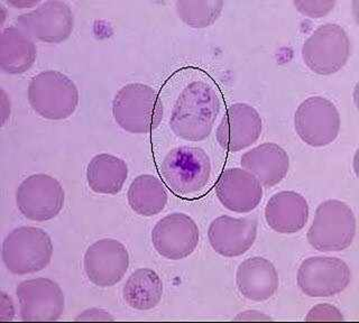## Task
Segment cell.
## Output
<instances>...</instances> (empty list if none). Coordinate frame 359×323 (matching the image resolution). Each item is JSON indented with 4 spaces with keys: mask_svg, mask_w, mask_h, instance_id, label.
Masks as SVG:
<instances>
[{
    "mask_svg": "<svg viewBox=\"0 0 359 323\" xmlns=\"http://www.w3.org/2000/svg\"><path fill=\"white\" fill-rule=\"evenodd\" d=\"M220 111V100L215 88L194 81L184 88L174 104L170 127L187 142H201L210 135Z\"/></svg>",
    "mask_w": 359,
    "mask_h": 323,
    "instance_id": "obj_1",
    "label": "cell"
},
{
    "mask_svg": "<svg viewBox=\"0 0 359 323\" xmlns=\"http://www.w3.org/2000/svg\"><path fill=\"white\" fill-rule=\"evenodd\" d=\"M112 114L118 126L132 134H149L162 123L163 108L154 88L130 83L116 93Z\"/></svg>",
    "mask_w": 359,
    "mask_h": 323,
    "instance_id": "obj_2",
    "label": "cell"
},
{
    "mask_svg": "<svg viewBox=\"0 0 359 323\" xmlns=\"http://www.w3.org/2000/svg\"><path fill=\"white\" fill-rule=\"evenodd\" d=\"M160 171L172 193L191 197L203 191L209 183L210 158L200 147H177L166 154Z\"/></svg>",
    "mask_w": 359,
    "mask_h": 323,
    "instance_id": "obj_3",
    "label": "cell"
},
{
    "mask_svg": "<svg viewBox=\"0 0 359 323\" xmlns=\"http://www.w3.org/2000/svg\"><path fill=\"white\" fill-rule=\"evenodd\" d=\"M28 102L43 118L63 121L71 117L78 107V88L62 72L44 71L29 82Z\"/></svg>",
    "mask_w": 359,
    "mask_h": 323,
    "instance_id": "obj_4",
    "label": "cell"
},
{
    "mask_svg": "<svg viewBox=\"0 0 359 323\" xmlns=\"http://www.w3.org/2000/svg\"><path fill=\"white\" fill-rule=\"evenodd\" d=\"M52 255V240L41 228H16L3 242L4 264L16 275L41 272L50 264Z\"/></svg>",
    "mask_w": 359,
    "mask_h": 323,
    "instance_id": "obj_5",
    "label": "cell"
},
{
    "mask_svg": "<svg viewBox=\"0 0 359 323\" xmlns=\"http://www.w3.org/2000/svg\"><path fill=\"white\" fill-rule=\"evenodd\" d=\"M356 217L347 203L327 200L318 207L309 229L308 242L319 252H341L353 244Z\"/></svg>",
    "mask_w": 359,
    "mask_h": 323,
    "instance_id": "obj_6",
    "label": "cell"
},
{
    "mask_svg": "<svg viewBox=\"0 0 359 323\" xmlns=\"http://www.w3.org/2000/svg\"><path fill=\"white\" fill-rule=\"evenodd\" d=\"M351 57V41L337 24L318 27L303 44L302 59L312 72L330 76L339 72Z\"/></svg>",
    "mask_w": 359,
    "mask_h": 323,
    "instance_id": "obj_7",
    "label": "cell"
},
{
    "mask_svg": "<svg viewBox=\"0 0 359 323\" xmlns=\"http://www.w3.org/2000/svg\"><path fill=\"white\" fill-rule=\"evenodd\" d=\"M294 125L297 135L309 146H328L339 134V111L328 99L310 97L295 111Z\"/></svg>",
    "mask_w": 359,
    "mask_h": 323,
    "instance_id": "obj_8",
    "label": "cell"
},
{
    "mask_svg": "<svg viewBox=\"0 0 359 323\" xmlns=\"http://www.w3.org/2000/svg\"><path fill=\"white\" fill-rule=\"evenodd\" d=\"M351 281V268L337 257H310L302 261L297 270V285L310 298L339 294L347 289Z\"/></svg>",
    "mask_w": 359,
    "mask_h": 323,
    "instance_id": "obj_9",
    "label": "cell"
},
{
    "mask_svg": "<svg viewBox=\"0 0 359 323\" xmlns=\"http://www.w3.org/2000/svg\"><path fill=\"white\" fill-rule=\"evenodd\" d=\"M65 190L55 177L34 174L20 183L16 191V205L22 216L33 221H48L61 212Z\"/></svg>",
    "mask_w": 359,
    "mask_h": 323,
    "instance_id": "obj_10",
    "label": "cell"
},
{
    "mask_svg": "<svg viewBox=\"0 0 359 323\" xmlns=\"http://www.w3.org/2000/svg\"><path fill=\"white\" fill-rule=\"evenodd\" d=\"M15 26L39 42L62 43L71 36L74 26L72 11L63 1H45L39 7L20 15Z\"/></svg>",
    "mask_w": 359,
    "mask_h": 323,
    "instance_id": "obj_11",
    "label": "cell"
},
{
    "mask_svg": "<svg viewBox=\"0 0 359 323\" xmlns=\"http://www.w3.org/2000/svg\"><path fill=\"white\" fill-rule=\"evenodd\" d=\"M20 317L24 321H56L65 311V294L50 278H32L16 289Z\"/></svg>",
    "mask_w": 359,
    "mask_h": 323,
    "instance_id": "obj_12",
    "label": "cell"
},
{
    "mask_svg": "<svg viewBox=\"0 0 359 323\" xmlns=\"http://www.w3.org/2000/svg\"><path fill=\"white\" fill-rule=\"evenodd\" d=\"M157 253L171 261L188 257L199 244V228L188 214L175 212L157 221L151 231Z\"/></svg>",
    "mask_w": 359,
    "mask_h": 323,
    "instance_id": "obj_13",
    "label": "cell"
},
{
    "mask_svg": "<svg viewBox=\"0 0 359 323\" xmlns=\"http://www.w3.org/2000/svg\"><path fill=\"white\" fill-rule=\"evenodd\" d=\"M129 266L128 250L116 239L93 242L84 255V270L99 287H114L123 280Z\"/></svg>",
    "mask_w": 359,
    "mask_h": 323,
    "instance_id": "obj_14",
    "label": "cell"
},
{
    "mask_svg": "<svg viewBox=\"0 0 359 323\" xmlns=\"http://www.w3.org/2000/svg\"><path fill=\"white\" fill-rule=\"evenodd\" d=\"M263 125L257 110L247 104L230 106L217 128L219 145L228 152H239L250 147L262 134Z\"/></svg>",
    "mask_w": 359,
    "mask_h": 323,
    "instance_id": "obj_15",
    "label": "cell"
},
{
    "mask_svg": "<svg viewBox=\"0 0 359 323\" xmlns=\"http://www.w3.org/2000/svg\"><path fill=\"white\" fill-rule=\"evenodd\" d=\"M216 194L224 208L237 214H247L261 203L263 188L255 175L233 167L222 172L217 180Z\"/></svg>",
    "mask_w": 359,
    "mask_h": 323,
    "instance_id": "obj_16",
    "label": "cell"
},
{
    "mask_svg": "<svg viewBox=\"0 0 359 323\" xmlns=\"http://www.w3.org/2000/svg\"><path fill=\"white\" fill-rule=\"evenodd\" d=\"M257 237V221L252 218L218 217L209 226L208 238L211 247L224 257L244 255Z\"/></svg>",
    "mask_w": 359,
    "mask_h": 323,
    "instance_id": "obj_17",
    "label": "cell"
},
{
    "mask_svg": "<svg viewBox=\"0 0 359 323\" xmlns=\"http://www.w3.org/2000/svg\"><path fill=\"white\" fill-rule=\"evenodd\" d=\"M241 163L265 188L282 182L290 169L289 155L275 143H264L250 149L241 156Z\"/></svg>",
    "mask_w": 359,
    "mask_h": 323,
    "instance_id": "obj_18",
    "label": "cell"
},
{
    "mask_svg": "<svg viewBox=\"0 0 359 323\" xmlns=\"http://www.w3.org/2000/svg\"><path fill=\"white\" fill-rule=\"evenodd\" d=\"M236 283L244 298L263 302L276 293L280 282L278 272L271 261L263 257H252L239 265Z\"/></svg>",
    "mask_w": 359,
    "mask_h": 323,
    "instance_id": "obj_19",
    "label": "cell"
},
{
    "mask_svg": "<svg viewBox=\"0 0 359 323\" xmlns=\"http://www.w3.org/2000/svg\"><path fill=\"white\" fill-rule=\"evenodd\" d=\"M265 219L278 233H295L304 228L309 220L306 198L294 191L274 194L265 208Z\"/></svg>",
    "mask_w": 359,
    "mask_h": 323,
    "instance_id": "obj_20",
    "label": "cell"
},
{
    "mask_svg": "<svg viewBox=\"0 0 359 323\" xmlns=\"http://www.w3.org/2000/svg\"><path fill=\"white\" fill-rule=\"evenodd\" d=\"M36 46L31 37L16 26L4 29L0 37V68L8 74H22L36 60Z\"/></svg>",
    "mask_w": 359,
    "mask_h": 323,
    "instance_id": "obj_21",
    "label": "cell"
},
{
    "mask_svg": "<svg viewBox=\"0 0 359 323\" xmlns=\"http://www.w3.org/2000/svg\"><path fill=\"white\" fill-rule=\"evenodd\" d=\"M128 177L126 162L114 155H95L87 167L88 186L95 193H119Z\"/></svg>",
    "mask_w": 359,
    "mask_h": 323,
    "instance_id": "obj_22",
    "label": "cell"
},
{
    "mask_svg": "<svg viewBox=\"0 0 359 323\" xmlns=\"http://www.w3.org/2000/svg\"><path fill=\"white\" fill-rule=\"evenodd\" d=\"M162 295V280L149 268L135 270L123 285V300L127 305L140 311L154 309L160 304Z\"/></svg>",
    "mask_w": 359,
    "mask_h": 323,
    "instance_id": "obj_23",
    "label": "cell"
},
{
    "mask_svg": "<svg viewBox=\"0 0 359 323\" xmlns=\"http://www.w3.org/2000/svg\"><path fill=\"white\" fill-rule=\"evenodd\" d=\"M127 198L133 211L143 217L156 216L168 203L164 184L156 177L149 174L140 175L133 181Z\"/></svg>",
    "mask_w": 359,
    "mask_h": 323,
    "instance_id": "obj_24",
    "label": "cell"
},
{
    "mask_svg": "<svg viewBox=\"0 0 359 323\" xmlns=\"http://www.w3.org/2000/svg\"><path fill=\"white\" fill-rule=\"evenodd\" d=\"M177 15L182 22L194 29H205L212 25L224 8V1H177Z\"/></svg>",
    "mask_w": 359,
    "mask_h": 323,
    "instance_id": "obj_25",
    "label": "cell"
},
{
    "mask_svg": "<svg viewBox=\"0 0 359 323\" xmlns=\"http://www.w3.org/2000/svg\"><path fill=\"white\" fill-rule=\"evenodd\" d=\"M334 1H294L299 12L310 18H321L332 11Z\"/></svg>",
    "mask_w": 359,
    "mask_h": 323,
    "instance_id": "obj_26",
    "label": "cell"
},
{
    "mask_svg": "<svg viewBox=\"0 0 359 323\" xmlns=\"http://www.w3.org/2000/svg\"><path fill=\"white\" fill-rule=\"evenodd\" d=\"M306 321L313 320H344L341 312L330 304H319L309 312Z\"/></svg>",
    "mask_w": 359,
    "mask_h": 323,
    "instance_id": "obj_27",
    "label": "cell"
}]
</instances>
